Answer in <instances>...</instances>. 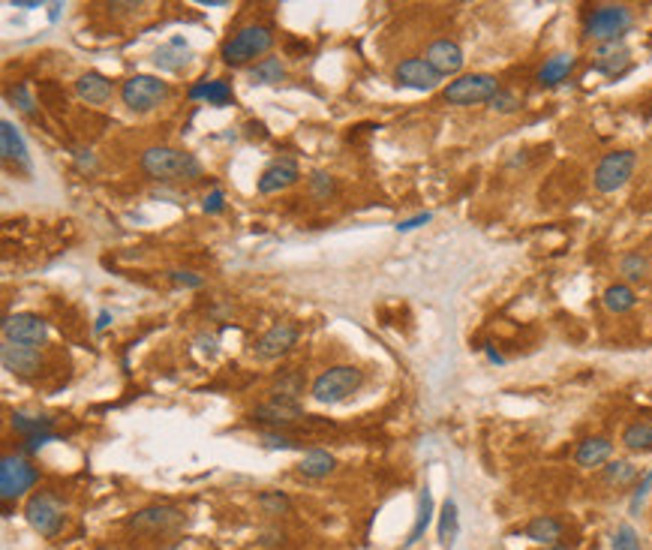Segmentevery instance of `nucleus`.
<instances>
[{"mask_svg": "<svg viewBox=\"0 0 652 550\" xmlns=\"http://www.w3.org/2000/svg\"><path fill=\"white\" fill-rule=\"evenodd\" d=\"M256 502H259L262 512L271 514V517H277V514H289V508H292L289 497H286V493H280V490H262Z\"/></svg>", "mask_w": 652, "mask_h": 550, "instance_id": "obj_36", "label": "nucleus"}, {"mask_svg": "<svg viewBox=\"0 0 652 550\" xmlns=\"http://www.w3.org/2000/svg\"><path fill=\"white\" fill-rule=\"evenodd\" d=\"M54 439H58L54 434H39V436H30L28 442H25V454H36L39 448H43V445H49V442H54Z\"/></svg>", "mask_w": 652, "mask_h": 550, "instance_id": "obj_46", "label": "nucleus"}, {"mask_svg": "<svg viewBox=\"0 0 652 550\" xmlns=\"http://www.w3.org/2000/svg\"><path fill=\"white\" fill-rule=\"evenodd\" d=\"M460 536V512L455 499H445L442 514H439V545L442 547H455V541Z\"/></svg>", "mask_w": 652, "mask_h": 550, "instance_id": "obj_30", "label": "nucleus"}, {"mask_svg": "<svg viewBox=\"0 0 652 550\" xmlns=\"http://www.w3.org/2000/svg\"><path fill=\"white\" fill-rule=\"evenodd\" d=\"M649 490H652V469L640 478L638 484H634V490H632V514H638V512H640V506H643V502H647Z\"/></svg>", "mask_w": 652, "mask_h": 550, "instance_id": "obj_41", "label": "nucleus"}, {"mask_svg": "<svg viewBox=\"0 0 652 550\" xmlns=\"http://www.w3.org/2000/svg\"><path fill=\"white\" fill-rule=\"evenodd\" d=\"M487 358L493 361V364H505V358H503V355H499V352H496V349H493V346H487Z\"/></svg>", "mask_w": 652, "mask_h": 550, "instance_id": "obj_51", "label": "nucleus"}, {"mask_svg": "<svg viewBox=\"0 0 652 550\" xmlns=\"http://www.w3.org/2000/svg\"><path fill=\"white\" fill-rule=\"evenodd\" d=\"M394 82L400 88H412V91H433L439 88L442 76L427 64L424 58H403L400 64L394 67Z\"/></svg>", "mask_w": 652, "mask_h": 550, "instance_id": "obj_11", "label": "nucleus"}, {"mask_svg": "<svg viewBox=\"0 0 652 550\" xmlns=\"http://www.w3.org/2000/svg\"><path fill=\"white\" fill-rule=\"evenodd\" d=\"M187 60H189V45L181 36H174L172 43L160 45V49H157V54H154V64L160 67V69H169V73H178V69L184 67Z\"/></svg>", "mask_w": 652, "mask_h": 550, "instance_id": "obj_27", "label": "nucleus"}, {"mask_svg": "<svg viewBox=\"0 0 652 550\" xmlns=\"http://www.w3.org/2000/svg\"><path fill=\"white\" fill-rule=\"evenodd\" d=\"M424 60H427V64H431L442 78H445V76H457L460 69H463V64H466L463 49H460L455 39H436V43H431V45H427Z\"/></svg>", "mask_w": 652, "mask_h": 550, "instance_id": "obj_13", "label": "nucleus"}, {"mask_svg": "<svg viewBox=\"0 0 652 550\" xmlns=\"http://www.w3.org/2000/svg\"><path fill=\"white\" fill-rule=\"evenodd\" d=\"M499 91L503 88H499L496 76L472 73V76H460L455 82H448L442 97L448 100L451 106H479V103H490Z\"/></svg>", "mask_w": 652, "mask_h": 550, "instance_id": "obj_7", "label": "nucleus"}, {"mask_svg": "<svg viewBox=\"0 0 652 550\" xmlns=\"http://www.w3.org/2000/svg\"><path fill=\"white\" fill-rule=\"evenodd\" d=\"M562 532H566V526H562L559 517L538 514V517H532V521L527 523L523 536H527L529 541H535V545H542V547H551V545H559Z\"/></svg>", "mask_w": 652, "mask_h": 550, "instance_id": "obj_21", "label": "nucleus"}, {"mask_svg": "<svg viewBox=\"0 0 652 550\" xmlns=\"http://www.w3.org/2000/svg\"><path fill=\"white\" fill-rule=\"evenodd\" d=\"M139 166L148 178L160 180V184L202 178V163H198V156L189 151H181V147H169V145L148 147V151L141 154Z\"/></svg>", "mask_w": 652, "mask_h": 550, "instance_id": "obj_1", "label": "nucleus"}, {"mask_svg": "<svg viewBox=\"0 0 652 550\" xmlns=\"http://www.w3.org/2000/svg\"><path fill=\"white\" fill-rule=\"evenodd\" d=\"M76 93L85 100V103H109L111 100V82L106 76H100V73H85V76H78V82H76Z\"/></svg>", "mask_w": 652, "mask_h": 550, "instance_id": "obj_24", "label": "nucleus"}, {"mask_svg": "<svg viewBox=\"0 0 652 550\" xmlns=\"http://www.w3.org/2000/svg\"><path fill=\"white\" fill-rule=\"evenodd\" d=\"M274 391H277V400L298 403V395H304V376H301L298 371H286L283 376H277Z\"/></svg>", "mask_w": 652, "mask_h": 550, "instance_id": "obj_34", "label": "nucleus"}, {"mask_svg": "<svg viewBox=\"0 0 652 550\" xmlns=\"http://www.w3.org/2000/svg\"><path fill=\"white\" fill-rule=\"evenodd\" d=\"M259 445L268 448V451H292V448H298L295 439L280 434V430H265V434H259Z\"/></svg>", "mask_w": 652, "mask_h": 550, "instance_id": "obj_39", "label": "nucleus"}, {"mask_svg": "<svg viewBox=\"0 0 652 550\" xmlns=\"http://www.w3.org/2000/svg\"><path fill=\"white\" fill-rule=\"evenodd\" d=\"M628 58H632V52H628V45L623 39H619V43H601L599 49H595L592 69L608 78H616L628 67Z\"/></svg>", "mask_w": 652, "mask_h": 550, "instance_id": "obj_17", "label": "nucleus"}, {"mask_svg": "<svg viewBox=\"0 0 652 550\" xmlns=\"http://www.w3.org/2000/svg\"><path fill=\"white\" fill-rule=\"evenodd\" d=\"M60 10H63V4H49V21H58Z\"/></svg>", "mask_w": 652, "mask_h": 550, "instance_id": "obj_50", "label": "nucleus"}, {"mask_svg": "<svg viewBox=\"0 0 652 550\" xmlns=\"http://www.w3.org/2000/svg\"><path fill=\"white\" fill-rule=\"evenodd\" d=\"M246 78H250V84H256V88H265V84H280L286 78V67H283L280 58H262L250 69H246Z\"/></svg>", "mask_w": 652, "mask_h": 550, "instance_id": "obj_26", "label": "nucleus"}, {"mask_svg": "<svg viewBox=\"0 0 652 550\" xmlns=\"http://www.w3.org/2000/svg\"><path fill=\"white\" fill-rule=\"evenodd\" d=\"M298 343V328L289 325V322H280V325L268 328L265 334L256 340V355L271 361V358H280L286 352L292 349V346Z\"/></svg>", "mask_w": 652, "mask_h": 550, "instance_id": "obj_15", "label": "nucleus"}, {"mask_svg": "<svg viewBox=\"0 0 652 550\" xmlns=\"http://www.w3.org/2000/svg\"><path fill=\"white\" fill-rule=\"evenodd\" d=\"M334 193H337V180H334L328 171H313V175H310V195H313V199L328 202Z\"/></svg>", "mask_w": 652, "mask_h": 550, "instance_id": "obj_38", "label": "nucleus"}, {"mask_svg": "<svg viewBox=\"0 0 652 550\" xmlns=\"http://www.w3.org/2000/svg\"><path fill=\"white\" fill-rule=\"evenodd\" d=\"M0 154H4L6 163H15V166H21L25 171H30L28 145H25V139H21V132H19V127H15L12 121L0 124Z\"/></svg>", "mask_w": 652, "mask_h": 550, "instance_id": "obj_18", "label": "nucleus"}, {"mask_svg": "<svg viewBox=\"0 0 652 550\" xmlns=\"http://www.w3.org/2000/svg\"><path fill=\"white\" fill-rule=\"evenodd\" d=\"M277 541H283V532H265L262 536V545H277Z\"/></svg>", "mask_w": 652, "mask_h": 550, "instance_id": "obj_49", "label": "nucleus"}, {"mask_svg": "<svg viewBox=\"0 0 652 550\" xmlns=\"http://www.w3.org/2000/svg\"><path fill=\"white\" fill-rule=\"evenodd\" d=\"M487 106L493 108V112H499V115H514L517 108H520V100H517L511 91H505V88H503V91L496 93V97L490 100Z\"/></svg>", "mask_w": 652, "mask_h": 550, "instance_id": "obj_40", "label": "nucleus"}, {"mask_svg": "<svg viewBox=\"0 0 652 550\" xmlns=\"http://www.w3.org/2000/svg\"><path fill=\"white\" fill-rule=\"evenodd\" d=\"M634 482H638V469H634L632 460H610L608 466H604V484L608 487L623 490V487L634 484Z\"/></svg>", "mask_w": 652, "mask_h": 550, "instance_id": "obj_31", "label": "nucleus"}, {"mask_svg": "<svg viewBox=\"0 0 652 550\" xmlns=\"http://www.w3.org/2000/svg\"><path fill=\"white\" fill-rule=\"evenodd\" d=\"M169 84L163 82V78H154V76H130L126 82L121 84V100L124 106L130 108V112H154L157 106H163L165 100H169Z\"/></svg>", "mask_w": 652, "mask_h": 550, "instance_id": "obj_5", "label": "nucleus"}, {"mask_svg": "<svg viewBox=\"0 0 652 550\" xmlns=\"http://www.w3.org/2000/svg\"><path fill=\"white\" fill-rule=\"evenodd\" d=\"M538 550H568V547H562V545H551V547H538Z\"/></svg>", "mask_w": 652, "mask_h": 550, "instance_id": "obj_52", "label": "nucleus"}, {"mask_svg": "<svg viewBox=\"0 0 652 550\" xmlns=\"http://www.w3.org/2000/svg\"><path fill=\"white\" fill-rule=\"evenodd\" d=\"M222 208H226V195H222L220 187H213V190L205 195L202 211H205V214H222Z\"/></svg>", "mask_w": 652, "mask_h": 550, "instance_id": "obj_43", "label": "nucleus"}, {"mask_svg": "<svg viewBox=\"0 0 652 550\" xmlns=\"http://www.w3.org/2000/svg\"><path fill=\"white\" fill-rule=\"evenodd\" d=\"M25 517H28L30 530L39 532L43 538H54L63 530V521H67V517H63V506L52 497V493H34L25 506Z\"/></svg>", "mask_w": 652, "mask_h": 550, "instance_id": "obj_9", "label": "nucleus"}, {"mask_svg": "<svg viewBox=\"0 0 652 550\" xmlns=\"http://www.w3.org/2000/svg\"><path fill=\"white\" fill-rule=\"evenodd\" d=\"M334 466H337L334 454H328L325 448H310L298 463V473L307 478H328L334 473Z\"/></svg>", "mask_w": 652, "mask_h": 550, "instance_id": "obj_25", "label": "nucleus"}, {"mask_svg": "<svg viewBox=\"0 0 652 550\" xmlns=\"http://www.w3.org/2000/svg\"><path fill=\"white\" fill-rule=\"evenodd\" d=\"M39 482V469L21 454H6L0 460V497L4 502H12L19 497H25L28 490H34V484Z\"/></svg>", "mask_w": 652, "mask_h": 550, "instance_id": "obj_8", "label": "nucleus"}, {"mask_svg": "<svg viewBox=\"0 0 652 550\" xmlns=\"http://www.w3.org/2000/svg\"><path fill=\"white\" fill-rule=\"evenodd\" d=\"M601 304H604V310H610V313H616V316H623V313H628V310L634 307V304H638V295H634V289L628 286V283H614V286L604 289Z\"/></svg>", "mask_w": 652, "mask_h": 550, "instance_id": "obj_28", "label": "nucleus"}, {"mask_svg": "<svg viewBox=\"0 0 652 550\" xmlns=\"http://www.w3.org/2000/svg\"><path fill=\"white\" fill-rule=\"evenodd\" d=\"M634 25V15L623 4H601L586 10L584 15V36L595 43H619Z\"/></svg>", "mask_w": 652, "mask_h": 550, "instance_id": "obj_2", "label": "nucleus"}, {"mask_svg": "<svg viewBox=\"0 0 652 550\" xmlns=\"http://www.w3.org/2000/svg\"><path fill=\"white\" fill-rule=\"evenodd\" d=\"M298 178H301L298 163L292 160V156H280V160H274L271 166H268V169L259 175L256 190H259L262 195H274V193L289 190L292 184H298Z\"/></svg>", "mask_w": 652, "mask_h": 550, "instance_id": "obj_12", "label": "nucleus"}, {"mask_svg": "<svg viewBox=\"0 0 652 550\" xmlns=\"http://www.w3.org/2000/svg\"><path fill=\"white\" fill-rule=\"evenodd\" d=\"M575 54H553V58H547L542 69H538V84L542 88H556V84H562L566 78L571 76V69H575Z\"/></svg>", "mask_w": 652, "mask_h": 550, "instance_id": "obj_22", "label": "nucleus"}, {"mask_svg": "<svg viewBox=\"0 0 652 550\" xmlns=\"http://www.w3.org/2000/svg\"><path fill=\"white\" fill-rule=\"evenodd\" d=\"M623 445L628 451H652V424L634 421L623 430Z\"/></svg>", "mask_w": 652, "mask_h": 550, "instance_id": "obj_32", "label": "nucleus"}, {"mask_svg": "<svg viewBox=\"0 0 652 550\" xmlns=\"http://www.w3.org/2000/svg\"><path fill=\"white\" fill-rule=\"evenodd\" d=\"M12 6L15 10H39L36 0H12Z\"/></svg>", "mask_w": 652, "mask_h": 550, "instance_id": "obj_47", "label": "nucleus"}, {"mask_svg": "<svg viewBox=\"0 0 652 550\" xmlns=\"http://www.w3.org/2000/svg\"><path fill=\"white\" fill-rule=\"evenodd\" d=\"M610 458H614V442L608 436H586L575 451L577 466L584 469L604 466V463H610Z\"/></svg>", "mask_w": 652, "mask_h": 550, "instance_id": "obj_19", "label": "nucleus"}, {"mask_svg": "<svg viewBox=\"0 0 652 550\" xmlns=\"http://www.w3.org/2000/svg\"><path fill=\"white\" fill-rule=\"evenodd\" d=\"M169 280L174 283V286H184V289H198L205 283L202 274H196V271H187V268H174L169 271Z\"/></svg>", "mask_w": 652, "mask_h": 550, "instance_id": "obj_42", "label": "nucleus"}, {"mask_svg": "<svg viewBox=\"0 0 652 550\" xmlns=\"http://www.w3.org/2000/svg\"><path fill=\"white\" fill-rule=\"evenodd\" d=\"M619 274H623L625 280H632V283H640V280H647V274H649V259L638 253V250H632V253H625L623 256V262H619Z\"/></svg>", "mask_w": 652, "mask_h": 550, "instance_id": "obj_35", "label": "nucleus"}, {"mask_svg": "<svg viewBox=\"0 0 652 550\" xmlns=\"http://www.w3.org/2000/svg\"><path fill=\"white\" fill-rule=\"evenodd\" d=\"M109 322H111V313H109V310H102V313H100V319H97V325H93V331H102V328H106Z\"/></svg>", "mask_w": 652, "mask_h": 550, "instance_id": "obj_48", "label": "nucleus"}, {"mask_svg": "<svg viewBox=\"0 0 652 550\" xmlns=\"http://www.w3.org/2000/svg\"><path fill=\"white\" fill-rule=\"evenodd\" d=\"M634 166H638V154H634V151H610V154H604L599 160V166H595V175H592L595 190L604 193V195L623 190V187L634 175Z\"/></svg>", "mask_w": 652, "mask_h": 550, "instance_id": "obj_6", "label": "nucleus"}, {"mask_svg": "<svg viewBox=\"0 0 652 550\" xmlns=\"http://www.w3.org/2000/svg\"><path fill=\"white\" fill-rule=\"evenodd\" d=\"M431 521H433V493H431V487H424V490H421V497H418V514H415V526H412V532L406 538V547L418 545V541L424 538Z\"/></svg>", "mask_w": 652, "mask_h": 550, "instance_id": "obj_29", "label": "nucleus"}, {"mask_svg": "<svg viewBox=\"0 0 652 550\" xmlns=\"http://www.w3.org/2000/svg\"><path fill=\"white\" fill-rule=\"evenodd\" d=\"M12 427L21 436H39V434H52V418L45 415H30V412H12Z\"/></svg>", "mask_w": 652, "mask_h": 550, "instance_id": "obj_33", "label": "nucleus"}, {"mask_svg": "<svg viewBox=\"0 0 652 550\" xmlns=\"http://www.w3.org/2000/svg\"><path fill=\"white\" fill-rule=\"evenodd\" d=\"M0 358H4V367L10 373L28 376L39 367V349L34 346H19V343H4L0 349Z\"/></svg>", "mask_w": 652, "mask_h": 550, "instance_id": "obj_20", "label": "nucleus"}, {"mask_svg": "<svg viewBox=\"0 0 652 550\" xmlns=\"http://www.w3.org/2000/svg\"><path fill=\"white\" fill-rule=\"evenodd\" d=\"M433 219V214H415V217H409V219H400V223H397V232H415V229H421V226H427Z\"/></svg>", "mask_w": 652, "mask_h": 550, "instance_id": "obj_45", "label": "nucleus"}, {"mask_svg": "<svg viewBox=\"0 0 652 550\" xmlns=\"http://www.w3.org/2000/svg\"><path fill=\"white\" fill-rule=\"evenodd\" d=\"M271 45H274V30L271 28L268 25H246L241 30H235V34L222 43L220 58L226 60L229 67H241V64H250V60L262 58Z\"/></svg>", "mask_w": 652, "mask_h": 550, "instance_id": "obj_3", "label": "nucleus"}, {"mask_svg": "<svg viewBox=\"0 0 652 550\" xmlns=\"http://www.w3.org/2000/svg\"><path fill=\"white\" fill-rule=\"evenodd\" d=\"M253 418L259 424H271L274 430L280 427H289V424H295L298 418H304V412H301L298 403H289V400H268V403H259L256 410H253Z\"/></svg>", "mask_w": 652, "mask_h": 550, "instance_id": "obj_16", "label": "nucleus"}, {"mask_svg": "<svg viewBox=\"0 0 652 550\" xmlns=\"http://www.w3.org/2000/svg\"><path fill=\"white\" fill-rule=\"evenodd\" d=\"M610 550H643L638 530L632 523H619L610 536Z\"/></svg>", "mask_w": 652, "mask_h": 550, "instance_id": "obj_37", "label": "nucleus"}, {"mask_svg": "<svg viewBox=\"0 0 652 550\" xmlns=\"http://www.w3.org/2000/svg\"><path fill=\"white\" fill-rule=\"evenodd\" d=\"M10 100H12V103L19 106L25 115H34V100H30V93H28L25 84H19V88H12V91H10Z\"/></svg>", "mask_w": 652, "mask_h": 550, "instance_id": "obj_44", "label": "nucleus"}, {"mask_svg": "<svg viewBox=\"0 0 652 550\" xmlns=\"http://www.w3.org/2000/svg\"><path fill=\"white\" fill-rule=\"evenodd\" d=\"M4 340L19 346H43L49 340V322L36 313H12L4 319Z\"/></svg>", "mask_w": 652, "mask_h": 550, "instance_id": "obj_10", "label": "nucleus"}, {"mask_svg": "<svg viewBox=\"0 0 652 550\" xmlns=\"http://www.w3.org/2000/svg\"><path fill=\"white\" fill-rule=\"evenodd\" d=\"M189 100H205L208 106H229L235 100V91L229 82H222V78H213V82H198L193 88L187 91Z\"/></svg>", "mask_w": 652, "mask_h": 550, "instance_id": "obj_23", "label": "nucleus"}, {"mask_svg": "<svg viewBox=\"0 0 652 550\" xmlns=\"http://www.w3.org/2000/svg\"><path fill=\"white\" fill-rule=\"evenodd\" d=\"M184 521V512L174 506H150V508H141L126 521L130 530H148V532H163V530H172V526H178Z\"/></svg>", "mask_w": 652, "mask_h": 550, "instance_id": "obj_14", "label": "nucleus"}, {"mask_svg": "<svg viewBox=\"0 0 652 550\" xmlns=\"http://www.w3.org/2000/svg\"><path fill=\"white\" fill-rule=\"evenodd\" d=\"M361 382H364V373L358 371L355 364H337V367H331V371H325L319 379L313 382L310 395H313L316 403H322V406H337L352 397L355 391L361 388Z\"/></svg>", "mask_w": 652, "mask_h": 550, "instance_id": "obj_4", "label": "nucleus"}]
</instances>
